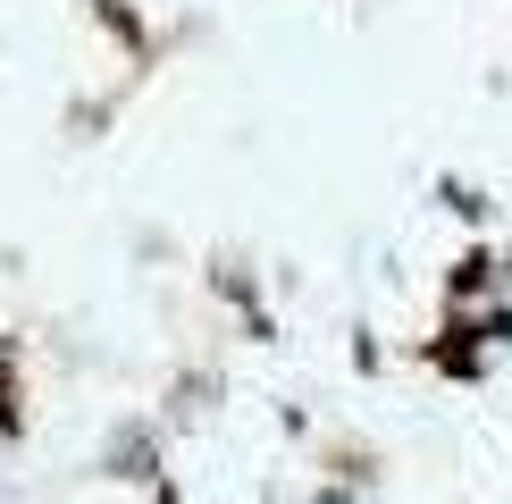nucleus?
<instances>
[{"instance_id":"obj_1","label":"nucleus","mask_w":512,"mask_h":504,"mask_svg":"<svg viewBox=\"0 0 512 504\" xmlns=\"http://www.w3.org/2000/svg\"><path fill=\"white\" fill-rule=\"evenodd\" d=\"M26 429V404H17V353L0 345V437H17Z\"/></svg>"},{"instance_id":"obj_2","label":"nucleus","mask_w":512,"mask_h":504,"mask_svg":"<svg viewBox=\"0 0 512 504\" xmlns=\"http://www.w3.org/2000/svg\"><path fill=\"white\" fill-rule=\"evenodd\" d=\"M487 278H496V261H487V252H471V261H462V269H454V294H479Z\"/></svg>"},{"instance_id":"obj_3","label":"nucleus","mask_w":512,"mask_h":504,"mask_svg":"<svg viewBox=\"0 0 512 504\" xmlns=\"http://www.w3.org/2000/svg\"><path fill=\"white\" fill-rule=\"evenodd\" d=\"M160 504H177V496H168V488H160Z\"/></svg>"}]
</instances>
